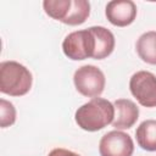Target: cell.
Here are the masks:
<instances>
[{
    "label": "cell",
    "mask_w": 156,
    "mask_h": 156,
    "mask_svg": "<svg viewBox=\"0 0 156 156\" xmlns=\"http://www.w3.org/2000/svg\"><path fill=\"white\" fill-rule=\"evenodd\" d=\"M115 106L102 98H94L77 108L74 121L79 128L87 132H98L113 122Z\"/></svg>",
    "instance_id": "1"
},
{
    "label": "cell",
    "mask_w": 156,
    "mask_h": 156,
    "mask_svg": "<svg viewBox=\"0 0 156 156\" xmlns=\"http://www.w3.org/2000/svg\"><path fill=\"white\" fill-rule=\"evenodd\" d=\"M33 84L30 71L17 61L0 63V91L10 96L26 95Z\"/></svg>",
    "instance_id": "2"
},
{
    "label": "cell",
    "mask_w": 156,
    "mask_h": 156,
    "mask_svg": "<svg viewBox=\"0 0 156 156\" xmlns=\"http://www.w3.org/2000/svg\"><path fill=\"white\" fill-rule=\"evenodd\" d=\"M96 40L90 27L69 33L62 41L63 54L73 61H82L90 57L94 58Z\"/></svg>",
    "instance_id": "3"
},
{
    "label": "cell",
    "mask_w": 156,
    "mask_h": 156,
    "mask_svg": "<svg viewBox=\"0 0 156 156\" xmlns=\"http://www.w3.org/2000/svg\"><path fill=\"white\" fill-rule=\"evenodd\" d=\"M73 83L78 93L87 98H99L106 84L104 72L94 65H84L73 74Z\"/></svg>",
    "instance_id": "4"
},
{
    "label": "cell",
    "mask_w": 156,
    "mask_h": 156,
    "mask_svg": "<svg viewBox=\"0 0 156 156\" xmlns=\"http://www.w3.org/2000/svg\"><path fill=\"white\" fill-rule=\"evenodd\" d=\"M129 90L144 107H156V76L149 71L135 72L129 80Z\"/></svg>",
    "instance_id": "5"
},
{
    "label": "cell",
    "mask_w": 156,
    "mask_h": 156,
    "mask_svg": "<svg viewBox=\"0 0 156 156\" xmlns=\"http://www.w3.org/2000/svg\"><path fill=\"white\" fill-rule=\"evenodd\" d=\"M134 143L129 134L122 130L107 132L99 143L100 156H132Z\"/></svg>",
    "instance_id": "6"
},
{
    "label": "cell",
    "mask_w": 156,
    "mask_h": 156,
    "mask_svg": "<svg viewBox=\"0 0 156 156\" xmlns=\"http://www.w3.org/2000/svg\"><path fill=\"white\" fill-rule=\"evenodd\" d=\"M136 11V5L132 0H112L107 2L105 15L111 24L127 27L134 22Z\"/></svg>",
    "instance_id": "7"
},
{
    "label": "cell",
    "mask_w": 156,
    "mask_h": 156,
    "mask_svg": "<svg viewBox=\"0 0 156 156\" xmlns=\"http://www.w3.org/2000/svg\"><path fill=\"white\" fill-rule=\"evenodd\" d=\"M115 118L112 127L117 130L132 128L139 118V107L129 99H117L113 102Z\"/></svg>",
    "instance_id": "8"
},
{
    "label": "cell",
    "mask_w": 156,
    "mask_h": 156,
    "mask_svg": "<svg viewBox=\"0 0 156 156\" xmlns=\"http://www.w3.org/2000/svg\"><path fill=\"white\" fill-rule=\"evenodd\" d=\"M96 40V49H95V55L94 60H104L107 56H110L115 49V35L112 34L111 30H108L105 27L101 26H93L90 27Z\"/></svg>",
    "instance_id": "9"
},
{
    "label": "cell",
    "mask_w": 156,
    "mask_h": 156,
    "mask_svg": "<svg viewBox=\"0 0 156 156\" xmlns=\"http://www.w3.org/2000/svg\"><path fill=\"white\" fill-rule=\"evenodd\" d=\"M135 48L139 57L144 62L156 65V30L143 33L136 40Z\"/></svg>",
    "instance_id": "10"
},
{
    "label": "cell",
    "mask_w": 156,
    "mask_h": 156,
    "mask_svg": "<svg viewBox=\"0 0 156 156\" xmlns=\"http://www.w3.org/2000/svg\"><path fill=\"white\" fill-rule=\"evenodd\" d=\"M138 145L146 151H156V119H146L135 130Z\"/></svg>",
    "instance_id": "11"
},
{
    "label": "cell",
    "mask_w": 156,
    "mask_h": 156,
    "mask_svg": "<svg viewBox=\"0 0 156 156\" xmlns=\"http://www.w3.org/2000/svg\"><path fill=\"white\" fill-rule=\"evenodd\" d=\"M90 15V2L87 0H72L71 10L63 21L68 26H79L83 24Z\"/></svg>",
    "instance_id": "12"
},
{
    "label": "cell",
    "mask_w": 156,
    "mask_h": 156,
    "mask_svg": "<svg viewBox=\"0 0 156 156\" xmlns=\"http://www.w3.org/2000/svg\"><path fill=\"white\" fill-rule=\"evenodd\" d=\"M72 6V0H45L43 1V7L45 13L63 23V21L66 20L69 10Z\"/></svg>",
    "instance_id": "13"
},
{
    "label": "cell",
    "mask_w": 156,
    "mask_h": 156,
    "mask_svg": "<svg viewBox=\"0 0 156 156\" xmlns=\"http://www.w3.org/2000/svg\"><path fill=\"white\" fill-rule=\"evenodd\" d=\"M16 122V108L12 102L1 99L0 100V127L6 128Z\"/></svg>",
    "instance_id": "14"
},
{
    "label": "cell",
    "mask_w": 156,
    "mask_h": 156,
    "mask_svg": "<svg viewBox=\"0 0 156 156\" xmlns=\"http://www.w3.org/2000/svg\"><path fill=\"white\" fill-rule=\"evenodd\" d=\"M48 156H80V155H78L71 150L63 149V147H56V149L51 150Z\"/></svg>",
    "instance_id": "15"
}]
</instances>
